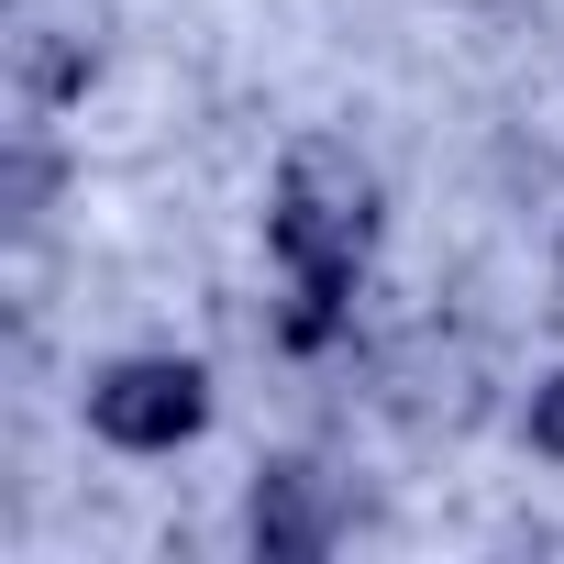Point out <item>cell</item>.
<instances>
[{
	"label": "cell",
	"mask_w": 564,
	"mask_h": 564,
	"mask_svg": "<svg viewBox=\"0 0 564 564\" xmlns=\"http://www.w3.org/2000/svg\"><path fill=\"white\" fill-rule=\"evenodd\" d=\"M89 78H100V12L23 0V12H12V89H23L34 111H56V100H78Z\"/></svg>",
	"instance_id": "obj_4"
},
{
	"label": "cell",
	"mask_w": 564,
	"mask_h": 564,
	"mask_svg": "<svg viewBox=\"0 0 564 564\" xmlns=\"http://www.w3.org/2000/svg\"><path fill=\"white\" fill-rule=\"evenodd\" d=\"M45 199H56V155L12 144V221H45Z\"/></svg>",
	"instance_id": "obj_5"
},
{
	"label": "cell",
	"mask_w": 564,
	"mask_h": 564,
	"mask_svg": "<svg viewBox=\"0 0 564 564\" xmlns=\"http://www.w3.org/2000/svg\"><path fill=\"white\" fill-rule=\"evenodd\" d=\"M344 487L311 465V454H276L265 476H254V498H243V542L265 553V564H322L333 542H344Z\"/></svg>",
	"instance_id": "obj_3"
},
{
	"label": "cell",
	"mask_w": 564,
	"mask_h": 564,
	"mask_svg": "<svg viewBox=\"0 0 564 564\" xmlns=\"http://www.w3.org/2000/svg\"><path fill=\"white\" fill-rule=\"evenodd\" d=\"M377 221H388V188L355 144L311 133L289 144V166H276V199H265V243L276 265H289V311H276V344L289 355H322L355 311V276L377 265Z\"/></svg>",
	"instance_id": "obj_1"
},
{
	"label": "cell",
	"mask_w": 564,
	"mask_h": 564,
	"mask_svg": "<svg viewBox=\"0 0 564 564\" xmlns=\"http://www.w3.org/2000/svg\"><path fill=\"white\" fill-rule=\"evenodd\" d=\"M78 410L111 454H177L210 432V366L199 355H111Z\"/></svg>",
	"instance_id": "obj_2"
},
{
	"label": "cell",
	"mask_w": 564,
	"mask_h": 564,
	"mask_svg": "<svg viewBox=\"0 0 564 564\" xmlns=\"http://www.w3.org/2000/svg\"><path fill=\"white\" fill-rule=\"evenodd\" d=\"M520 432H531V454H542V465H564V366H553V377L531 388V410H520Z\"/></svg>",
	"instance_id": "obj_6"
}]
</instances>
